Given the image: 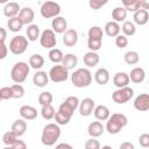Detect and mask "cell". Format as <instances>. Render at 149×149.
I'll list each match as a JSON object with an SVG mask.
<instances>
[{"instance_id": "cell-55", "label": "cell", "mask_w": 149, "mask_h": 149, "mask_svg": "<svg viewBox=\"0 0 149 149\" xmlns=\"http://www.w3.org/2000/svg\"><path fill=\"white\" fill-rule=\"evenodd\" d=\"M0 101H1V98H0Z\"/></svg>"}, {"instance_id": "cell-46", "label": "cell", "mask_w": 149, "mask_h": 149, "mask_svg": "<svg viewBox=\"0 0 149 149\" xmlns=\"http://www.w3.org/2000/svg\"><path fill=\"white\" fill-rule=\"evenodd\" d=\"M107 3V1L106 0H90L88 1V5H90V7L92 8V9H100L102 6H105Z\"/></svg>"}, {"instance_id": "cell-19", "label": "cell", "mask_w": 149, "mask_h": 149, "mask_svg": "<svg viewBox=\"0 0 149 149\" xmlns=\"http://www.w3.org/2000/svg\"><path fill=\"white\" fill-rule=\"evenodd\" d=\"M93 114H94V116H95L97 120H99V121H106L109 118L111 112H109V108L107 106H105V105H98V106L94 107Z\"/></svg>"}, {"instance_id": "cell-5", "label": "cell", "mask_w": 149, "mask_h": 149, "mask_svg": "<svg viewBox=\"0 0 149 149\" xmlns=\"http://www.w3.org/2000/svg\"><path fill=\"white\" fill-rule=\"evenodd\" d=\"M30 71V66L28 63L26 62H17L13 65L12 70H10V78L14 83L16 84H21L23 83Z\"/></svg>"}, {"instance_id": "cell-13", "label": "cell", "mask_w": 149, "mask_h": 149, "mask_svg": "<svg viewBox=\"0 0 149 149\" xmlns=\"http://www.w3.org/2000/svg\"><path fill=\"white\" fill-rule=\"evenodd\" d=\"M34 16H35V14H34V10L30 8V7H23V8H21V10H20V13H19V15H17V17H19V20L21 21V23L24 26H29V24H31L33 23V21H34Z\"/></svg>"}, {"instance_id": "cell-12", "label": "cell", "mask_w": 149, "mask_h": 149, "mask_svg": "<svg viewBox=\"0 0 149 149\" xmlns=\"http://www.w3.org/2000/svg\"><path fill=\"white\" fill-rule=\"evenodd\" d=\"M51 28L55 34H64L68 30V22L63 16L54 17L51 21Z\"/></svg>"}, {"instance_id": "cell-34", "label": "cell", "mask_w": 149, "mask_h": 149, "mask_svg": "<svg viewBox=\"0 0 149 149\" xmlns=\"http://www.w3.org/2000/svg\"><path fill=\"white\" fill-rule=\"evenodd\" d=\"M7 27L9 29V31H13V33H17L22 29L23 24L21 23V21L19 20V17H12V19H8L7 21Z\"/></svg>"}, {"instance_id": "cell-18", "label": "cell", "mask_w": 149, "mask_h": 149, "mask_svg": "<svg viewBox=\"0 0 149 149\" xmlns=\"http://www.w3.org/2000/svg\"><path fill=\"white\" fill-rule=\"evenodd\" d=\"M78 42V33L76 29H68L63 34V43L66 47H73Z\"/></svg>"}, {"instance_id": "cell-16", "label": "cell", "mask_w": 149, "mask_h": 149, "mask_svg": "<svg viewBox=\"0 0 149 149\" xmlns=\"http://www.w3.org/2000/svg\"><path fill=\"white\" fill-rule=\"evenodd\" d=\"M104 132H105V127L102 126V123L100 121H93L87 127V133L93 139H97V137L101 136L104 134Z\"/></svg>"}, {"instance_id": "cell-36", "label": "cell", "mask_w": 149, "mask_h": 149, "mask_svg": "<svg viewBox=\"0 0 149 149\" xmlns=\"http://www.w3.org/2000/svg\"><path fill=\"white\" fill-rule=\"evenodd\" d=\"M87 35H88V38H91V40H100V41H102L104 31L99 26H93V27L90 28Z\"/></svg>"}, {"instance_id": "cell-53", "label": "cell", "mask_w": 149, "mask_h": 149, "mask_svg": "<svg viewBox=\"0 0 149 149\" xmlns=\"http://www.w3.org/2000/svg\"><path fill=\"white\" fill-rule=\"evenodd\" d=\"M100 149H113L111 146H102V148H100Z\"/></svg>"}, {"instance_id": "cell-39", "label": "cell", "mask_w": 149, "mask_h": 149, "mask_svg": "<svg viewBox=\"0 0 149 149\" xmlns=\"http://www.w3.org/2000/svg\"><path fill=\"white\" fill-rule=\"evenodd\" d=\"M52 99H54V97H52V94H51L50 92H48V91H43V92H41L40 95H38V104H40L41 106L51 105Z\"/></svg>"}, {"instance_id": "cell-52", "label": "cell", "mask_w": 149, "mask_h": 149, "mask_svg": "<svg viewBox=\"0 0 149 149\" xmlns=\"http://www.w3.org/2000/svg\"><path fill=\"white\" fill-rule=\"evenodd\" d=\"M55 149H73V147L69 143H59L55 147Z\"/></svg>"}, {"instance_id": "cell-23", "label": "cell", "mask_w": 149, "mask_h": 149, "mask_svg": "<svg viewBox=\"0 0 149 149\" xmlns=\"http://www.w3.org/2000/svg\"><path fill=\"white\" fill-rule=\"evenodd\" d=\"M17 137H20V136H22L24 133H26V130H27V122H26V120H23V119H17V120H15L14 122H13V125H12V129H10Z\"/></svg>"}, {"instance_id": "cell-47", "label": "cell", "mask_w": 149, "mask_h": 149, "mask_svg": "<svg viewBox=\"0 0 149 149\" xmlns=\"http://www.w3.org/2000/svg\"><path fill=\"white\" fill-rule=\"evenodd\" d=\"M139 143H140V146L142 148H148L149 147V134L148 133H144V134L140 135Z\"/></svg>"}, {"instance_id": "cell-38", "label": "cell", "mask_w": 149, "mask_h": 149, "mask_svg": "<svg viewBox=\"0 0 149 149\" xmlns=\"http://www.w3.org/2000/svg\"><path fill=\"white\" fill-rule=\"evenodd\" d=\"M55 113H56V111H55V108L51 105H45V106H42V108H41V115L45 120L54 119Z\"/></svg>"}, {"instance_id": "cell-41", "label": "cell", "mask_w": 149, "mask_h": 149, "mask_svg": "<svg viewBox=\"0 0 149 149\" xmlns=\"http://www.w3.org/2000/svg\"><path fill=\"white\" fill-rule=\"evenodd\" d=\"M10 88H12V94L14 99H20L24 95V88L21 84H14L10 86Z\"/></svg>"}, {"instance_id": "cell-35", "label": "cell", "mask_w": 149, "mask_h": 149, "mask_svg": "<svg viewBox=\"0 0 149 149\" xmlns=\"http://www.w3.org/2000/svg\"><path fill=\"white\" fill-rule=\"evenodd\" d=\"M120 28L123 31V35L126 37L127 36H133L136 33V27H135V24L132 21H125Z\"/></svg>"}, {"instance_id": "cell-7", "label": "cell", "mask_w": 149, "mask_h": 149, "mask_svg": "<svg viewBox=\"0 0 149 149\" xmlns=\"http://www.w3.org/2000/svg\"><path fill=\"white\" fill-rule=\"evenodd\" d=\"M28 48V40L22 35L14 36L9 42V50L14 55H22Z\"/></svg>"}, {"instance_id": "cell-33", "label": "cell", "mask_w": 149, "mask_h": 149, "mask_svg": "<svg viewBox=\"0 0 149 149\" xmlns=\"http://www.w3.org/2000/svg\"><path fill=\"white\" fill-rule=\"evenodd\" d=\"M123 59H125V62H126L128 65H135V64L139 63L140 56H139V54H137L136 51L129 50V51H127V52L123 55Z\"/></svg>"}, {"instance_id": "cell-54", "label": "cell", "mask_w": 149, "mask_h": 149, "mask_svg": "<svg viewBox=\"0 0 149 149\" xmlns=\"http://www.w3.org/2000/svg\"><path fill=\"white\" fill-rule=\"evenodd\" d=\"M2 149H13V147H12V146H6V147L2 148Z\"/></svg>"}, {"instance_id": "cell-40", "label": "cell", "mask_w": 149, "mask_h": 149, "mask_svg": "<svg viewBox=\"0 0 149 149\" xmlns=\"http://www.w3.org/2000/svg\"><path fill=\"white\" fill-rule=\"evenodd\" d=\"M17 140H19V137H17L12 130L6 132V133L2 135V142H3L6 146H13Z\"/></svg>"}, {"instance_id": "cell-25", "label": "cell", "mask_w": 149, "mask_h": 149, "mask_svg": "<svg viewBox=\"0 0 149 149\" xmlns=\"http://www.w3.org/2000/svg\"><path fill=\"white\" fill-rule=\"evenodd\" d=\"M99 61H100L99 55H98L97 52H93V51L86 52V54L84 55V57H83V62H84V64H85L87 68H93V66L98 65Z\"/></svg>"}, {"instance_id": "cell-30", "label": "cell", "mask_w": 149, "mask_h": 149, "mask_svg": "<svg viewBox=\"0 0 149 149\" xmlns=\"http://www.w3.org/2000/svg\"><path fill=\"white\" fill-rule=\"evenodd\" d=\"M112 17H113L112 21H114L116 23L125 22L126 21V17H127V10L123 7H115L112 10Z\"/></svg>"}, {"instance_id": "cell-26", "label": "cell", "mask_w": 149, "mask_h": 149, "mask_svg": "<svg viewBox=\"0 0 149 149\" xmlns=\"http://www.w3.org/2000/svg\"><path fill=\"white\" fill-rule=\"evenodd\" d=\"M94 80L99 84V85H106L109 80V72L107 69L105 68H100L95 71L94 73Z\"/></svg>"}, {"instance_id": "cell-1", "label": "cell", "mask_w": 149, "mask_h": 149, "mask_svg": "<svg viewBox=\"0 0 149 149\" xmlns=\"http://www.w3.org/2000/svg\"><path fill=\"white\" fill-rule=\"evenodd\" d=\"M79 106V99L74 95L68 97L58 107V111L55 113V121L58 126L68 125L73 115V112Z\"/></svg>"}, {"instance_id": "cell-28", "label": "cell", "mask_w": 149, "mask_h": 149, "mask_svg": "<svg viewBox=\"0 0 149 149\" xmlns=\"http://www.w3.org/2000/svg\"><path fill=\"white\" fill-rule=\"evenodd\" d=\"M120 30H121L120 24L114 21H108L105 24V33L111 37H116L118 35H120Z\"/></svg>"}, {"instance_id": "cell-4", "label": "cell", "mask_w": 149, "mask_h": 149, "mask_svg": "<svg viewBox=\"0 0 149 149\" xmlns=\"http://www.w3.org/2000/svg\"><path fill=\"white\" fill-rule=\"evenodd\" d=\"M71 81L76 87H87L92 83V73L88 69L86 68H80L77 69L72 74H71Z\"/></svg>"}, {"instance_id": "cell-24", "label": "cell", "mask_w": 149, "mask_h": 149, "mask_svg": "<svg viewBox=\"0 0 149 149\" xmlns=\"http://www.w3.org/2000/svg\"><path fill=\"white\" fill-rule=\"evenodd\" d=\"M133 19H134V24H139V26H144L147 24L148 20H149V13L148 10H144V9H139L134 13L133 15Z\"/></svg>"}, {"instance_id": "cell-44", "label": "cell", "mask_w": 149, "mask_h": 149, "mask_svg": "<svg viewBox=\"0 0 149 149\" xmlns=\"http://www.w3.org/2000/svg\"><path fill=\"white\" fill-rule=\"evenodd\" d=\"M85 149H100L101 146H100V142L93 137L88 139L86 142H85V146H84Z\"/></svg>"}, {"instance_id": "cell-51", "label": "cell", "mask_w": 149, "mask_h": 149, "mask_svg": "<svg viewBox=\"0 0 149 149\" xmlns=\"http://www.w3.org/2000/svg\"><path fill=\"white\" fill-rule=\"evenodd\" d=\"M6 37H7V30L0 27V43H5Z\"/></svg>"}, {"instance_id": "cell-27", "label": "cell", "mask_w": 149, "mask_h": 149, "mask_svg": "<svg viewBox=\"0 0 149 149\" xmlns=\"http://www.w3.org/2000/svg\"><path fill=\"white\" fill-rule=\"evenodd\" d=\"M78 63V58L74 54H66L63 56V59H62V65L69 71V70H72L74 69V66L77 65Z\"/></svg>"}, {"instance_id": "cell-20", "label": "cell", "mask_w": 149, "mask_h": 149, "mask_svg": "<svg viewBox=\"0 0 149 149\" xmlns=\"http://www.w3.org/2000/svg\"><path fill=\"white\" fill-rule=\"evenodd\" d=\"M128 77H129V80H132L133 83L141 84L144 80V78H146V71L142 68L136 66V68H134L130 71V73L128 74Z\"/></svg>"}, {"instance_id": "cell-2", "label": "cell", "mask_w": 149, "mask_h": 149, "mask_svg": "<svg viewBox=\"0 0 149 149\" xmlns=\"http://www.w3.org/2000/svg\"><path fill=\"white\" fill-rule=\"evenodd\" d=\"M106 130L109 134H119L126 126L128 122V119L125 114L122 113H113L112 115H109V118L106 120Z\"/></svg>"}, {"instance_id": "cell-3", "label": "cell", "mask_w": 149, "mask_h": 149, "mask_svg": "<svg viewBox=\"0 0 149 149\" xmlns=\"http://www.w3.org/2000/svg\"><path fill=\"white\" fill-rule=\"evenodd\" d=\"M59 136H61V127L57 123H48L44 126L42 130L41 142L47 147H51L57 142Z\"/></svg>"}, {"instance_id": "cell-29", "label": "cell", "mask_w": 149, "mask_h": 149, "mask_svg": "<svg viewBox=\"0 0 149 149\" xmlns=\"http://www.w3.org/2000/svg\"><path fill=\"white\" fill-rule=\"evenodd\" d=\"M26 34H27V40L28 41H36L37 38H40V35H41V31H40V27L37 24H29L28 28L26 29Z\"/></svg>"}, {"instance_id": "cell-22", "label": "cell", "mask_w": 149, "mask_h": 149, "mask_svg": "<svg viewBox=\"0 0 149 149\" xmlns=\"http://www.w3.org/2000/svg\"><path fill=\"white\" fill-rule=\"evenodd\" d=\"M113 83L118 88H122L128 86L129 84V77L126 72H116L113 77Z\"/></svg>"}, {"instance_id": "cell-9", "label": "cell", "mask_w": 149, "mask_h": 149, "mask_svg": "<svg viewBox=\"0 0 149 149\" xmlns=\"http://www.w3.org/2000/svg\"><path fill=\"white\" fill-rule=\"evenodd\" d=\"M48 76L49 79L54 83H63L69 78V71L62 64H58V65H54L50 69Z\"/></svg>"}, {"instance_id": "cell-8", "label": "cell", "mask_w": 149, "mask_h": 149, "mask_svg": "<svg viewBox=\"0 0 149 149\" xmlns=\"http://www.w3.org/2000/svg\"><path fill=\"white\" fill-rule=\"evenodd\" d=\"M134 95V90L129 86L122 87V88H118L116 91H114L112 93V99L114 102L119 104V105H123L126 102H128Z\"/></svg>"}, {"instance_id": "cell-14", "label": "cell", "mask_w": 149, "mask_h": 149, "mask_svg": "<svg viewBox=\"0 0 149 149\" xmlns=\"http://www.w3.org/2000/svg\"><path fill=\"white\" fill-rule=\"evenodd\" d=\"M134 108L140 112H146L149 109V95L148 93H141L134 100Z\"/></svg>"}, {"instance_id": "cell-11", "label": "cell", "mask_w": 149, "mask_h": 149, "mask_svg": "<svg viewBox=\"0 0 149 149\" xmlns=\"http://www.w3.org/2000/svg\"><path fill=\"white\" fill-rule=\"evenodd\" d=\"M95 107V102L91 98H84L81 101H79V114L81 116H90L93 113V109Z\"/></svg>"}, {"instance_id": "cell-6", "label": "cell", "mask_w": 149, "mask_h": 149, "mask_svg": "<svg viewBox=\"0 0 149 149\" xmlns=\"http://www.w3.org/2000/svg\"><path fill=\"white\" fill-rule=\"evenodd\" d=\"M40 12L44 19L57 17L59 16V13H61V6L55 1H45L41 5Z\"/></svg>"}, {"instance_id": "cell-31", "label": "cell", "mask_w": 149, "mask_h": 149, "mask_svg": "<svg viewBox=\"0 0 149 149\" xmlns=\"http://www.w3.org/2000/svg\"><path fill=\"white\" fill-rule=\"evenodd\" d=\"M123 8L127 12H133L135 13L136 10L141 9V5H142V0H123Z\"/></svg>"}, {"instance_id": "cell-50", "label": "cell", "mask_w": 149, "mask_h": 149, "mask_svg": "<svg viewBox=\"0 0 149 149\" xmlns=\"http://www.w3.org/2000/svg\"><path fill=\"white\" fill-rule=\"evenodd\" d=\"M119 149H135V147H134V144H133L132 142L126 141V142H122V143L119 146Z\"/></svg>"}, {"instance_id": "cell-17", "label": "cell", "mask_w": 149, "mask_h": 149, "mask_svg": "<svg viewBox=\"0 0 149 149\" xmlns=\"http://www.w3.org/2000/svg\"><path fill=\"white\" fill-rule=\"evenodd\" d=\"M21 8H20V5L15 1H12V2H7L6 6L3 7V15L8 19H12V17H16L20 13Z\"/></svg>"}, {"instance_id": "cell-32", "label": "cell", "mask_w": 149, "mask_h": 149, "mask_svg": "<svg viewBox=\"0 0 149 149\" xmlns=\"http://www.w3.org/2000/svg\"><path fill=\"white\" fill-rule=\"evenodd\" d=\"M44 65V58L42 55L40 54H35V55H31L29 57V66L35 69V70H38L41 69L42 66Z\"/></svg>"}, {"instance_id": "cell-37", "label": "cell", "mask_w": 149, "mask_h": 149, "mask_svg": "<svg viewBox=\"0 0 149 149\" xmlns=\"http://www.w3.org/2000/svg\"><path fill=\"white\" fill-rule=\"evenodd\" d=\"M49 59L52 62V63H56V64H58V63H62V59H63V52H62V50L61 49H57V48H54V49H51L50 51H49Z\"/></svg>"}, {"instance_id": "cell-43", "label": "cell", "mask_w": 149, "mask_h": 149, "mask_svg": "<svg viewBox=\"0 0 149 149\" xmlns=\"http://www.w3.org/2000/svg\"><path fill=\"white\" fill-rule=\"evenodd\" d=\"M0 98H1V100H8V99L13 98L10 86H5V87L0 88Z\"/></svg>"}, {"instance_id": "cell-21", "label": "cell", "mask_w": 149, "mask_h": 149, "mask_svg": "<svg viewBox=\"0 0 149 149\" xmlns=\"http://www.w3.org/2000/svg\"><path fill=\"white\" fill-rule=\"evenodd\" d=\"M33 83L37 87H44L49 83V76L45 71H36L33 76Z\"/></svg>"}, {"instance_id": "cell-42", "label": "cell", "mask_w": 149, "mask_h": 149, "mask_svg": "<svg viewBox=\"0 0 149 149\" xmlns=\"http://www.w3.org/2000/svg\"><path fill=\"white\" fill-rule=\"evenodd\" d=\"M101 43H102V41H100V40H91V38H87V47H88L90 51L97 52L101 48Z\"/></svg>"}, {"instance_id": "cell-48", "label": "cell", "mask_w": 149, "mask_h": 149, "mask_svg": "<svg viewBox=\"0 0 149 149\" xmlns=\"http://www.w3.org/2000/svg\"><path fill=\"white\" fill-rule=\"evenodd\" d=\"M8 54V48L5 43H0V59H5Z\"/></svg>"}, {"instance_id": "cell-15", "label": "cell", "mask_w": 149, "mask_h": 149, "mask_svg": "<svg viewBox=\"0 0 149 149\" xmlns=\"http://www.w3.org/2000/svg\"><path fill=\"white\" fill-rule=\"evenodd\" d=\"M19 113L21 115V119L27 120V121L35 120L37 118V109L34 106H30V105H23V106H21Z\"/></svg>"}, {"instance_id": "cell-45", "label": "cell", "mask_w": 149, "mask_h": 149, "mask_svg": "<svg viewBox=\"0 0 149 149\" xmlns=\"http://www.w3.org/2000/svg\"><path fill=\"white\" fill-rule=\"evenodd\" d=\"M115 45L120 49H123L128 45V38L125 35H118L115 37Z\"/></svg>"}, {"instance_id": "cell-49", "label": "cell", "mask_w": 149, "mask_h": 149, "mask_svg": "<svg viewBox=\"0 0 149 149\" xmlns=\"http://www.w3.org/2000/svg\"><path fill=\"white\" fill-rule=\"evenodd\" d=\"M12 147H13V149H27V144L22 140H17Z\"/></svg>"}, {"instance_id": "cell-10", "label": "cell", "mask_w": 149, "mask_h": 149, "mask_svg": "<svg viewBox=\"0 0 149 149\" xmlns=\"http://www.w3.org/2000/svg\"><path fill=\"white\" fill-rule=\"evenodd\" d=\"M57 43V38H56V34L51 30V29H45L41 33L40 35V44L45 48V49H54L56 47Z\"/></svg>"}]
</instances>
